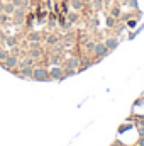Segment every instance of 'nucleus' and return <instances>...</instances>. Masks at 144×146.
<instances>
[{"label":"nucleus","instance_id":"obj_1","mask_svg":"<svg viewBox=\"0 0 144 146\" xmlns=\"http://www.w3.org/2000/svg\"><path fill=\"white\" fill-rule=\"evenodd\" d=\"M32 80H36V82H48V80H51L49 78V72L46 68H34Z\"/></svg>","mask_w":144,"mask_h":146},{"label":"nucleus","instance_id":"obj_2","mask_svg":"<svg viewBox=\"0 0 144 146\" xmlns=\"http://www.w3.org/2000/svg\"><path fill=\"white\" fill-rule=\"evenodd\" d=\"M93 53H95L97 58H104V56H107L108 53H110V49L105 46V42H97L93 46Z\"/></svg>","mask_w":144,"mask_h":146},{"label":"nucleus","instance_id":"obj_3","mask_svg":"<svg viewBox=\"0 0 144 146\" xmlns=\"http://www.w3.org/2000/svg\"><path fill=\"white\" fill-rule=\"evenodd\" d=\"M49 78L51 80H63L65 78V72L59 68V66H53L49 70Z\"/></svg>","mask_w":144,"mask_h":146},{"label":"nucleus","instance_id":"obj_4","mask_svg":"<svg viewBox=\"0 0 144 146\" xmlns=\"http://www.w3.org/2000/svg\"><path fill=\"white\" fill-rule=\"evenodd\" d=\"M7 70H12L14 66H17L19 65V60H17V56H12V54H9L5 60H3V63H2Z\"/></svg>","mask_w":144,"mask_h":146},{"label":"nucleus","instance_id":"obj_5","mask_svg":"<svg viewBox=\"0 0 144 146\" xmlns=\"http://www.w3.org/2000/svg\"><path fill=\"white\" fill-rule=\"evenodd\" d=\"M32 72H34L32 66H24V68H20V76L22 78H32Z\"/></svg>","mask_w":144,"mask_h":146},{"label":"nucleus","instance_id":"obj_6","mask_svg":"<svg viewBox=\"0 0 144 146\" xmlns=\"http://www.w3.org/2000/svg\"><path fill=\"white\" fill-rule=\"evenodd\" d=\"M105 46H107L110 51H112V49H115V48L119 46V39H115V37H108L107 41H105Z\"/></svg>","mask_w":144,"mask_h":146},{"label":"nucleus","instance_id":"obj_7","mask_svg":"<svg viewBox=\"0 0 144 146\" xmlns=\"http://www.w3.org/2000/svg\"><path fill=\"white\" fill-rule=\"evenodd\" d=\"M78 63H80L78 58H68V61H66V68H73V70H75V68L78 66Z\"/></svg>","mask_w":144,"mask_h":146},{"label":"nucleus","instance_id":"obj_8","mask_svg":"<svg viewBox=\"0 0 144 146\" xmlns=\"http://www.w3.org/2000/svg\"><path fill=\"white\" fill-rule=\"evenodd\" d=\"M27 39L31 41V42H37V41H41V34L39 33H32V34H29Z\"/></svg>","mask_w":144,"mask_h":146},{"label":"nucleus","instance_id":"obj_9","mask_svg":"<svg viewBox=\"0 0 144 146\" xmlns=\"http://www.w3.org/2000/svg\"><path fill=\"white\" fill-rule=\"evenodd\" d=\"M76 21H78V14H76V12H68V22L75 24Z\"/></svg>","mask_w":144,"mask_h":146},{"label":"nucleus","instance_id":"obj_10","mask_svg":"<svg viewBox=\"0 0 144 146\" xmlns=\"http://www.w3.org/2000/svg\"><path fill=\"white\" fill-rule=\"evenodd\" d=\"M71 7L75 10H80V9L83 7V2H81V0H71Z\"/></svg>","mask_w":144,"mask_h":146},{"label":"nucleus","instance_id":"obj_11","mask_svg":"<svg viewBox=\"0 0 144 146\" xmlns=\"http://www.w3.org/2000/svg\"><path fill=\"white\" fill-rule=\"evenodd\" d=\"M46 41H48V44H56V42H58V37L51 34V36H48V39H46Z\"/></svg>","mask_w":144,"mask_h":146},{"label":"nucleus","instance_id":"obj_12","mask_svg":"<svg viewBox=\"0 0 144 146\" xmlns=\"http://www.w3.org/2000/svg\"><path fill=\"white\" fill-rule=\"evenodd\" d=\"M14 12H15V7H14V5H12V3H10V5H7V7H5V14H9V15H10V14H14Z\"/></svg>","mask_w":144,"mask_h":146},{"label":"nucleus","instance_id":"obj_13","mask_svg":"<svg viewBox=\"0 0 144 146\" xmlns=\"http://www.w3.org/2000/svg\"><path fill=\"white\" fill-rule=\"evenodd\" d=\"M7 56H9V53H5V51H0V60H2V61H3Z\"/></svg>","mask_w":144,"mask_h":146},{"label":"nucleus","instance_id":"obj_14","mask_svg":"<svg viewBox=\"0 0 144 146\" xmlns=\"http://www.w3.org/2000/svg\"><path fill=\"white\" fill-rule=\"evenodd\" d=\"M22 2H24V0H12V5H14V7H15V5H22Z\"/></svg>","mask_w":144,"mask_h":146},{"label":"nucleus","instance_id":"obj_15","mask_svg":"<svg viewBox=\"0 0 144 146\" xmlns=\"http://www.w3.org/2000/svg\"><path fill=\"white\" fill-rule=\"evenodd\" d=\"M137 133H139V136H143V138H144V127H143V126H139V127H137Z\"/></svg>","mask_w":144,"mask_h":146},{"label":"nucleus","instance_id":"obj_16","mask_svg":"<svg viewBox=\"0 0 144 146\" xmlns=\"http://www.w3.org/2000/svg\"><path fill=\"white\" fill-rule=\"evenodd\" d=\"M137 146H144V138L143 136H139V139H137Z\"/></svg>","mask_w":144,"mask_h":146},{"label":"nucleus","instance_id":"obj_17","mask_svg":"<svg viewBox=\"0 0 144 146\" xmlns=\"http://www.w3.org/2000/svg\"><path fill=\"white\" fill-rule=\"evenodd\" d=\"M95 7H97V10H100V9H102V2L97 0V2H95Z\"/></svg>","mask_w":144,"mask_h":146},{"label":"nucleus","instance_id":"obj_18","mask_svg":"<svg viewBox=\"0 0 144 146\" xmlns=\"http://www.w3.org/2000/svg\"><path fill=\"white\" fill-rule=\"evenodd\" d=\"M129 7H137V2L136 0H129Z\"/></svg>","mask_w":144,"mask_h":146},{"label":"nucleus","instance_id":"obj_19","mask_svg":"<svg viewBox=\"0 0 144 146\" xmlns=\"http://www.w3.org/2000/svg\"><path fill=\"white\" fill-rule=\"evenodd\" d=\"M107 24L108 26H114V17H107Z\"/></svg>","mask_w":144,"mask_h":146},{"label":"nucleus","instance_id":"obj_20","mask_svg":"<svg viewBox=\"0 0 144 146\" xmlns=\"http://www.w3.org/2000/svg\"><path fill=\"white\" fill-rule=\"evenodd\" d=\"M117 15H119V10H117V9H114V10H112V17H117Z\"/></svg>","mask_w":144,"mask_h":146},{"label":"nucleus","instance_id":"obj_21","mask_svg":"<svg viewBox=\"0 0 144 146\" xmlns=\"http://www.w3.org/2000/svg\"><path fill=\"white\" fill-rule=\"evenodd\" d=\"M139 126H143V127H144V117H143V119H139Z\"/></svg>","mask_w":144,"mask_h":146}]
</instances>
